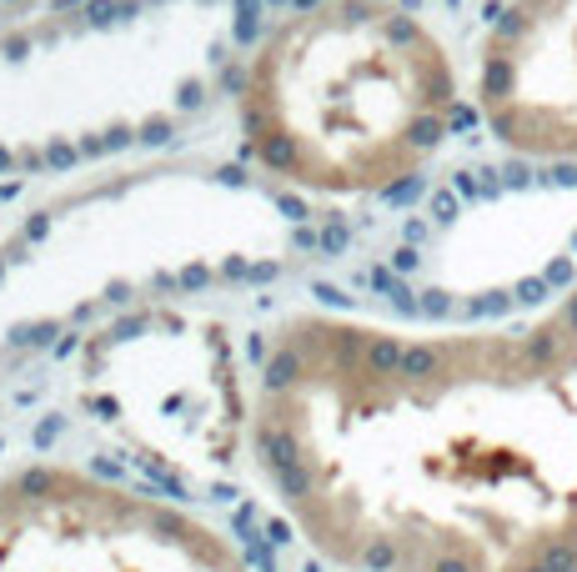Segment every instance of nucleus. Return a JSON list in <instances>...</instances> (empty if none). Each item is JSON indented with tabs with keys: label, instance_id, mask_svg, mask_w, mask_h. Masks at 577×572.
<instances>
[{
	"label": "nucleus",
	"instance_id": "1",
	"mask_svg": "<svg viewBox=\"0 0 577 572\" xmlns=\"http://www.w3.org/2000/svg\"><path fill=\"white\" fill-rule=\"evenodd\" d=\"M256 457L347 572H577V286L532 327H302L261 362Z\"/></svg>",
	"mask_w": 577,
	"mask_h": 572
},
{
	"label": "nucleus",
	"instance_id": "2",
	"mask_svg": "<svg viewBox=\"0 0 577 572\" xmlns=\"http://www.w3.org/2000/svg\"><path fill=\"white\" fill-rule=\"evenodd\" d=\"M0 572H251L211 527L106 472L26 467L0 482Z\"/></svg>",
	"mask_w": 577,
	"mask_h": 572
},
{
	"label": "nucleus",
	"instance_id": "3",
	"mask_svg": "<svg viewBox=\"0 0 577 572\" xmlns=\"http://www.w3.org/2000/svg\"><path fill=\"white\" fill-rule=\"evenodd\" d=\"M482 101L507 146L577 156V0H517L497 16Z\"/></svg>",
	"mask_w": 577,
	"mask_h": 572
},
{
	"label": "nucleus",
	"instance_id": "4",
	"mask_svg": "<svg viewBox=\"0 0 577 572\" xmlns=\"http://www.w3.org/2000/svg\"><path fill=\"white\" fill-rule=\"evenodd\" d=\"M256 156H261V166L276 171V176H297V181H302V171H307V156H302L297 136H286V131H266V136L256 141Z\"/></svg>",
	"mask_w": 577,
	"mask_h": 572
},
{
	"label": "nucleus",
	"instance_id": "5",
	"mask_svg": "<svg viewBox=\"0 0 577 572\" xmlns=\"http://www.w3.org/2000/svg\"><path fill=\"white\" fill-rule=\"evenodd\" d=\"M86 21H91V26L126 21V0H91V6H86Z\"/></svg>",
	"mask_w": 577,
	"mask_h": 572
},
{
	"label": "nucleus",
	"instance_id": "6",
	"mask_svg": "<svg viewBox=\"0 0 577 572\" xmlns=\"http://www.w3.org/2000/svg\"><path fill=\"white\" fill-rule=\"evenodd\" d=\"M136 141H141V146H166V141H171V121H166V116H151V121H141Z\"/></svg>",
	"mask_w": 577,
	"mask_h": 572
},
{
	"label": "nucleus",
	"instance_id": "7",
	"mask_svg": "<svg viewBox=\"0 0 577 572\" xmlns=\"http://www.w3.org/2000/svg\"><path fill=\"white\" fill-rule=\"evenodd\" d=\"M76 156H81V146H71V141H51L46 146V166H56V171L76 166Z\"/></svg>",
	"mask_w": 577,
	"mask_h": 572
},
{
	"label": "nucleus",
	"instance_id": "8",
	"mask_svg": "<svg viewBox=\"0 0 577 572\" xmlns=\"http://www.w3.org/2000/svg\"><path fill=\"white\" fill-rule=\"evenodd\" d=\"M221 91H231V96H246V91H251V76H246L241 66H221Z\"/></svg>",
	"mask_w": 577,
	"mask_h": 572
},
{
	"label": "nucleus",
	"instance_id": "9",
	"mask_svg": "<svg viewBox=\"0 0 577 572\" xmlns=\"http://www.w3.org/2000/svg\"><path fill=\"white\" fill-rule=\"evenodd\" d=\"M417 191H422V176H402V181H392L382 196H387V201H412Z\"/></svg>",
	"mask_w": 577,
	"mask_h": 572
},
{
	"label": "nucleus",
	"instance_id": "10",
	"mask_svg": "<svg viewBox=\"0 0 577 572\" xmlns=\"http://www.w3.org/2000/svg\"><path fill=\"white\" fill-rule=\"evenodd\" d=\"M201 101H206V91H201V81H186V86L176 91V106H181V111H196Z\"/></svg>",
	"mask_w": 577,
	"mask_h": 572
},
{
	"label": "nucleus",
	"instance_id": "11",
	"mask_svg": "<svg viewBox=\"0 0 577 572\" xmlns=\"http://www.w3.org/2000/svg\"><path fill=\"white\" fill-rule=\"evenodd\" d=\"M347 241H352V236H347L342 221H332V226L322 231V251H347Z\"/></svg>",
	"mask_w": 577,
	"mask_h": 572
},
{
	"label": "nucleus",
	"instance_id": "12",
	"mask_svg": "<svg viewBox=\"0 0 577 572\" xmlns=\"http://www.w3.org/2000/svg\"><path fill=\"white\" fill-rule=\"evenodd\" d=\"M131 141H136V131H131V126H111V131H106V151H126Z\"/></svg>",
	"mask_w": 577,
	"mask_h": 572
},
{
	"label": "nucleus",
	"instance_id": "13",
	"mask_svg": "<svg viewBox=\"0 0 577 572\" xmlns=\"http://www.w3.org/2000/svg\"><path fill=\"white\" fill-rule=\"evenodd\" d=\"M276 206L292 216V221H307V201H302V196H276Z\"/></svg>",
	"mask_w": 577,
	"mask_h": 572
},
{
	"label": "nucleus",
	"instance_id": "14",
	"mask_svg": "<svg viewBox=\"0 0 577 572\" xmlns=\"http://www.w3.org/2000/svg\"><path fill=\"white\" fill-rule=\"evenodd\" d=\"M432 211H437V221H452V216H457V201H452L447 191H437V196H432Z\"/></svg>",
	"mask_w": 577,
	"mask_h": 572
},
{
	"label": "nucleus",
	"instance_id": "15",
	"mask_svg": "<svg viewBox=\"0 0 577 572\" xmlns=\"http://www.w3.org/2000/svg\"><path fill=\"white\" fill-rule=\"evenodd\" d=\"M261 36V21H236V46H251Z\"/></svg>",
	"mask_w": 577,
	"mask_h": 572
},
{
	"label": "nucleus",
	"instance_id": "16",
	"mask_svg": "<svg viewBox=\"0 0 577 572\" xmlns=\"http://www.w3.org/2000/svg\"><path fill=\"white\" fill-rule=\"evenodd\" d=\"M292 241H297L302 251H317V246H322V236H317L312 226H297V231H292Z\"/></svg>",
	"mask_w": 577,
	"mask_h": 572
},
{
	"label": "nucleus",
	"instance_id": "17",
	"mask_svg": "<svg viewBox=\"0 0 577 572\" xmlns=\"http://www.w3.org/2000/svg\"><path fill=\"white\" fill-rule=\"evenodd\" d=\"M241 21H261V0H231Z\"/></svg>",
	"mask_w": 577,
	"mask_h": 572
},
{
	"label": "nucleus",
	"instance_id": "18",
	"mask_svg": "<svg viewBox=\"0 0 577 572\" xmlns=\"http://www.w3.org/2000/svg\"><path fill=\"white\" fill-rule=\"evenodd\" d=\"M46 231H51V221H46V216H31V221H26V241H41Z\"/></svg>",
	"mask_w": 577,
	"mask_h": 572
},
{
	"label": "nucleus",
	"instance_id": "19",
	"mask_svg": "<svg viewBox=\"0 0 577 572\" xmlns=\"http://www.w3.org/2000/svg\"><path fill=\"white\" fill-rule=\"evenodd\" d=\"M16 161H21L26 171H41V166H46V156H41V151H31V146H26V151H21Z\"/></svg>",
	"mask_w": 577,
	"mask_h": 572
},
{
	"label": "nucleus",
	"instance_id": "20",
	"mask_svg": "<svg viewBox=\"0 0 577 572\" xmlns=\"http://www.w3.org/2000/svg\"><path fill=\"white\" fill-rule=\"evenodd\" d=\"M26 51H31V41H26V36H11V41H6V56H16V61H21Z\"/></svg>",
	"mask_w": 577,
	"mask_h": 572
},
{
	"label": "nucleus",
	"instance_id": "21",
	"mask_svg": "<svg viewBox=\"0 0 577 572\" xmlns=\"http://www.w3.org/2000/svg\"><path fill=\"white\" fill-rule=\"evenodd\" d=\"M221 181H226V186H246V171H241V166H221Z\"/></svg>",
	"mask_w": 577,
	"mask_h": 572
},
{
	"label": "nucleus",
	"instance_id": "22",
	"mask_svg": "<svg viewBox=\"0 0 577 572\" xmlns=\"http://www.w3.org/2000/svg\"><path fill=\"white\" fill-rule=\"evenodd\" d=\"M106 151V136H91V141H81V156H101Z\"/></svg>",
	"mask_w": 577,
	"mask_h": 572
},
{
	"label": "nucleus",
	"instance_id": "23",
	"mask_svg": "<svg viewBox=\"0 0 577 572\" xmlns=\"http://www.w3.org/2000/svg\"><path fill=\"white\" fill-rule=\"evenodd\" d=\"M251 281H276V261L271 266H251Z\"/></svg>",
	"mask_w": 577,
	"mask_h": 572
},
{
	"label": "nucleus",
	"instance_id": "24",
	"mask_svg": "<svg viewBox=\"0 0 577 572\" xmlns=\"http://www.w3.org/2000/svg\"><path fill=\"white\" fill-rule=\"evenodd\" d=\"M397 266H402V271H407V266H417V251H412V246H402V251H397Z\"/></svg>",
	"mask_w": 577,
	"mask_h": 572
},
{
	"label": "nucleus",
	"instance_id": "25",
	"mask_svg": "<svg viewBox=\"0 0 577 572\" xmlns=\"http://www.w3.org/2000/svg\"><path fill=\"white\" fill-rule=\"evenodd\" d=\"M181 281H186V286H206V271H201V266H191V271H186Z\"/></svg>",
	"mask_w": 577,
	"mask_h": 572
},
{
	"label": "nucleus",
	"instance_id": "26",
	"mask_svg": "<svg viewBox=\"0 0 577 572\" xmlns=\"http://www.w3.org/2000/svg\"><path fill=\"white\" fill-rule=\"evenodd\" d=\"M11 166H16V156H11L6 146H0V171H11Z\"/></svg>",
	"mask_w": 577,
	"mask_h": 572
},
{
	"label": "nucleus",
	"instance_id": "27",
	"mask_svg": "<svg viewBox=\"0 0 577 572\" xmlns=\"http://www.w3.org/2000/svg\"><path fill=\"white\" fill-rule=\"evenodd\" d=\"M292 6H297V11H317V6H322V0H292Z\"/></svg>",
	"mask_w": 577,
	"mask_h": 572
},
{
	"label": "nucleus",
	"instance_id": "28",
	"mask_svg": "<svg viewBox=\"0 0 577 572\" xmlns=\"http://www.w3.org/2000/svg\"><path fill=\"white\" fill-rule=\"evenodd\" d=\"M266 6H292V0H266Z\"/></svg>",
	"mask_w": 577,
	"mask_h": 572
},
{
	"label": "nucleus",
	"instance_id": "29",
	"mask_svg": "<svg viewBox=\"0 0 577 572\" xmlns=\"http://www.w3.org/2000/svg\"><path fill=\"white\" fill-rule=\"evenodd\" d=\"M0 271H6V261H0Z\"/></svg>",
	"mask_w": 577,
	"mask_h": 572
}]
</instances>
